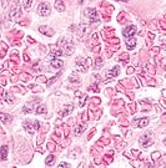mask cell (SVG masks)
<instances>
[{"mask_svg":"<svg viewBox=\"0 0 166 168\" xmlns=\"http://www.w3.org/2000/svg\"><path fill=\"white\" fill-rule=\"evenodd\" d=\"M140 143H141V147H143V148L150 147V146L154 143V133H153V132H147L146 135L141 136Z\"/></svg>","mask_w":166,"mask_h":168,"instance_id":"obj_1","label":"cell"},{"mask_svg":"<svg viewBox=\"0 0 166 168\" xmlns=\"http://www.w3.org/2000/svg\"><path fill=\"white\" fill-rule=\"evenodd\" d=\"M85 15L90 19V21H91V23L99 24V14H98V11H96L95 9H91V8H90V9H86Z\"/></svg>","mask_w":166,"mask_h":168,"instance_id":"obj_2","label":"cell"},{"mask_svg":"<svg viewBox=\"0 0 166 168\" xmlns=\"http://www.w3.org/2000/svg\"><path fill=\"white\" fill-rule=\"evenodd\" d=\"M36 13L39 14L40 16H46L50 14V5L48 4V3H43V4H40L37 6V10Z\"/></svg>","mask_w":166,"mask_h":168,"instance_id":"obj_3","label":"cell"},{"mask_svg":"<svg viewBox=\"0 0 166 168\" xmlns=\"http://www.w3.org/2000/svg\"><path fill=\"white\" fill-rule=\"evenodd\" d=\"M75 65H76V68H78V70H79V71H82V72H85V71L88 70V66H89V64L86 62L84 59H81V57L76 60V64H75Z\"/></svg>","mask_w":166,"mask_h":168,"instance_id":"obj_4","label":"cell"},{"mask_svg":"<svg viewBox=\"0 0 166 168\" xmlns=\"http://www.w3.org/2000/svg\"><path fill=\"white\" fill-rule=\"evenodd\" d=\"M19 16H20V5H19V3H16V5L14 6V9L10 13V18L15 19V18H19Z\"/></svg>","mask_w":166,"mask_h":168,"instance_id":"obj_5","label":"cell"},{"mask_svg":"<svg viewBox=\"0 0 166 168\" xmlns=\"http://www.w3.org/2000/svg\"><path fill=\"white\" fill-rule=\"evenodd\" d=\"M135 31H136V26L131 25V26H129V27H126V29L124 30L122 33H124V35H125V36H134Z\"/></svg>","mask_w":166,"mask_h":168,"instance_id":"obj_6","label":"cell"},{"mask_svg":"<svg viewBox=\"0 0 166 168\" xmlns=\"http://www.w3.org/2000/svg\"><path fill=\"white\" fill-rule=\"evenodd\" d=\"M126 45L131 50L135 45H136V39H135L134 36H126Z\"/></svg>","mask_w":166,"mask_h":168,"instance_id":"obj_7","label":"cell"},{"mask_svg":"<svg viewBox=\"0 0 166 168\" xmlns=\"http://www.w3.org/2000/svg\"><path fill=\"white\" fill-rule=\"evenodd\" d=\"M64 50H65L64 52L66 55H72L74 54V45H72L71 42H66L64 46Z\"/></svg>","mask_w":166,"mask_h":168,"instance_id":"obj_8","label":"cell"},{"mask_svg":"<svg viewBox=\"0 0 166 168\" xmlns=\"http://www.w3.org/2000/svg\"><path fill=\"white\" fill-rule=\"evenodd\" d=\"M55 9L58 10V11L63 13L65 10V4L63 0H55Z\"/></svg>","mask_w":166,"mask_h":168,"instance_id":"obj_9","label":"cell"},{"mask_svg":"<svg viewBox=\"0 0 166 168\" xmlns=\"http://www.w3.org/2000/svg\"><path fill=\"white\" fill-rule=\"evenodd\" d=\"M149 123V120L147 118H140L139 121H135L134 122V125L135 126H137V127H140V128H143V127H145Z\"/></svg>","mask_w":166,"mask_h":168,"instance_id":"obj_10","label":"cell"},{"mask_svg":"<svg viewBox=\"0 0 166 168\" xmlns=\"http://www.w3.org/2000/svg\"><path fill=\"white\" fill-rule=\"evenodd\" d=\"M64 65L63 62V60H59V59H54V60H51V66H53L54 68H60L61 66Z\"/></svg>","mask_w":166,"mask_h":168,"instance_id":"obj_11","label":"cell"},{"mask_svg":"<svg viewBox=\"0 0 166 168\" xmlns=\"http://www.w3.org/2000/svg\"><path fill=\"white\" fill-rule=\"evenodd\" d=\"M6 155H8V147L3 146L0 148V161H4L6 158Z\"/></svg>","mask_w":166,"mask_h":168,"instance_id":"obj_12","label":"cell"},{"mask_svg":"<svg viewBox=\"0 0 166 168\" xmlns=\"http://www.w3.org/2000/svg\"><path fill=\"white\" fill-rule=\"evenodd\" d=\"M85 30H86V24H80V26H79V29H78V34H76V36L78 37H81L82 35H84V33H85Z\"/></svg>","mask_w":166,"mask_h":168,"instance_id":"obj_13","label":"cell"},{"mask_svg":"<svg viewBox=\"0 0 166 168\" xmlns=\"http://www.w3.org/2000/svg\"><path fill=\"white\" fill-rule=\"evenodd\" d=\"M114 71H110V72L106 74V77L108 78H111L112 76H116L117 74H119V67H115V68H112Z\"/></svg>","mask_w":166,"mask_h":168,"instance_id":"obj_14","label":"cell"},{"mask_svg":"<svg viewBox=\"0 0 166 168\" xmlns=\"http://www.w3.org/2000/svg\"><path fill=\"white\" fill-rule=\"evenodd\" d=\"M84 129H85V126L84 125H79V126H76L75 127V135H81L82 132H84Z\"/></svg>","mask_w":166,"mask_h":168,"instance_id":"obj_15","label":"cell"},{"mask_svg":"<svg viewBox=\"0 0 166 168\" xmlns=\"http://www.w3.org/2000/svg\"><path fill=\"white\" fill-rule=\"evenodd\" d=\"M31 4H33V0H24V8H25L26 10L30 9Z\"/></svg>","mask_w":166,"mask_h":168,"instance_id":"obj_16","label":"cell"},{"mask_svg":"<svg viewBox=\"0 0 166 168\" xmlns=\"http://www.w3.org/2000/svg\"><path fill=\"white\" fill-rule=\"evenodd\" d=\"M71 110H72V106L71 105H69L66 108H65V111H63V116H66V115H69L71 112Z\"/></svg>","mask_w":166,"mask_h":168,"instance_id":"obj_17","label":"cell"},{"mask_svg":"<svg viewBox=\"0 0 166 168\" xmlns=\"http://www.w3.org/2000/svg\"><path fill=\"white\" fill-rule=\"evenodd\" d=\"M96 60H98V61H95V67L96 68H100V67H101V65H102V60L100 59V57H98Z\"/></svg>","mask_w":166,"mask_h":168,"instance_id":"obj_18","label":"cell"},{"mask_svg":"<svg viewBox=\"0 0 166 168\" xmlns=\"http://www.w3.org/2000/svg\"><path fill=\"white\" fill-rule=\"evenodd\" d=\"M69 80H70L71 82H75V81H76V82H78V81H79V77H78V76H76V77H75V74H72V75H71V76H70V78H69Z\"/></svg>","mask_w":166,"mask_h":168,"instance_id":"obj_19","label":"cell"},{"mask_svg":"<svg viewBox=\"0 0 166 168\" xmlns=\"http://www.w3.org/2000/svg\"><path fill=\"white\" fill-rule=\"evenodd\" d=\"M151 157H153V159L156 161L157 158H160V153H159V152H154L153 155H151Z\"/></svg>","mask_w":166,"mask_h":168,"instance_id":"obj_20","label":"cell"},{"mask_svg":"<svg viewBox=\"0 0 166 168\" xmlns=\"http://www.w3.org/2000/svg\"><path fill=\"white\" fill-rule=\"evenodd\" d=\"M5 98H8L6 101H8L9 104H13V97H11V96H10L9 94H5Z\"/></svg>","mask_w":166,"mask_h":168,"instance_id":"obj_21","label":"cell"},{"mask_svg":"<svg viewBox=\"0 0 166 168\" xmlns=\"http://www.w3.org/2000/svg\"><path fill=\"white\" fill-rule=\"evenodd\" d=\"M53 162H54V156H49V157H48L46 163H48V164H51Z\"/></svg>","mask_w":166,"mask_h":168,"instance_id":"obj_22","label":"cell"},{"mask_svg":"<svg viewBox=\"0 0 166 168\" xmlns=\"http://www.w3.org/2000/svg\"><path fill=\"white\" fill-rule=\"evenodd\" d=\"M10 0H3V8H6V5L9 4Z\"/></svg>","mask_w":166,"mask_h":168,"instance_id":"obj_23","label":"cell"},{"mask_svg":"<svg viewBox=\"0 0 166 168\" xmlns=\"http://www.w3.org/2000/svg\"><path fill=\"white\" fill-rule=\"evenodd\" d=\"M59 167H70V164L63 162V163H60V164H59Z\"/></svg>","mask_w":166,"mask_h":168,"instance_id":"obj_24","label":"cell"},{"mask_svg":"<svg viewBox=\"0 0 166 168\" xmlns=\"http://www.w3.org/2000/svg\"><path fill=\"white\" fill-rule=\"evenodd\" d=\"M44 111H45V110H44V107H39V110H37V111H36V114H43Z\"/></svg>","mask_w":166,"mask_h":168,"instance_id":"obj_25","label":"cell"},{"mask_svg":"<svg viewBox=\"0 0 166 168\" xmlns=\"http://www.w3.org/2000/svg\"><path fill=\"white\" fill-rule=\"evenodd\" d=\"M55 80H56V78H55V77H54V78H51V81H49V82H48V86H50V85L53 84V82H54Z\"/></svg>","mask_w":166,"mask_h":168,"instance_id":"obj_26","label":"cell"},{"mask_svg":"<svg viewBox=\"0 0 166 168\" xmlns=\"http://www.w3.org/2000/svg\"><path fill=\"white\" fill-rule=\"evenodd\" d=\"M133 71H134V68H133V67H130V68H129V74H131Z\"/></svg>","mask_w":166,"mask_h":168,"instance_id":"obj_27","label":"cell"},{"mask_svg":"<svg viewBox=\"0 0 166 168\" xmlns=\"http://www.w3.org/2000/svg\"><path fill=\"white\" fill-rule=\"evenodd\" d=\"M5 117V115H3V114H0V118H4Z\"/></svg>","mask_w":166,"mask_h":168,"instance_id":"obj_28","label":"cell"},{"mask_svg":"<svg viewBox=\"0 0 166 168\" xmlns=\"http://www.w3.org/2000/svg\"><path fill=\"white\" fill-rule=\"evenodd\" d=\"M119 1H129V0H119Z\"/></svg>","mask_w":166,"mask_h":168,"instance_id":"obj_29","label":"cell"}]
</instances>
